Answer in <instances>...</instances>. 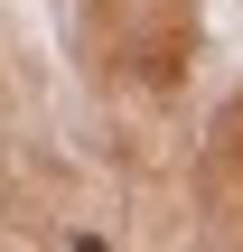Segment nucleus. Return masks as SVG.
<instances>
[]
</instances>
